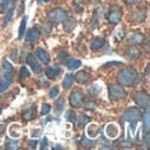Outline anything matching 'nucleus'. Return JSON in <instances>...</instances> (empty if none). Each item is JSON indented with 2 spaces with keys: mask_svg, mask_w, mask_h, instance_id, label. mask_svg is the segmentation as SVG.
Returning a JSON list of instances; mask_svg holds the SVG:
<instances>
[{
  "mask_svg": "<svg viewBox=\"0 0 150 150\" xmlns=\"http://www.w3.org/2000/svg\"><path fill=\"white\" fill-rule=\"evenodd\" d=\"M50 104H47V103H45V104H42V107H40V112H42V115H47L49 112H50Z\"/></svg>",
  "mask_w": 150,
  "mask_h": 150,
  "instance_id": "31",
  "label": "nucleus"
},
{
  "mask_svg": "<svg viewBox=\"0 0 150 150\" xmlns=\"http://www.w3.org/2000/svg\"><path fill=\"white\" fill-rule=\"evenodd\" d=\"M25 31H27V17H24L21 20V24H20V28H18V39H20V40L24 39Z\"/></svg>",
  "mask_w": 150,
  "mask_h": 150,
  "instance_id": "21",
  "label": "nucleus"
},
{
  "mask_svg": "<svg viewBox=\"0 0 150 150\" xmlns=\"http://www.w3.org/2000/svg\"><path fill=\"white\" fill-rule=\"evenodd\" d=\"M103 46H104V39H103V38H95L91 43V49L93 50V52L100 50Z\"/></svg>",
  "mask_w": 150,
  "mask_h": 150,
  "instance_id": "19",
  "label": "nucleus"
},
{
  "mask_svg": "<svg viewBox=\"0 0 150 150\" xmlns=\"http://www.w3.org/2000/svg\"><path fill=\"white\" fill-rule=\"evenodd\" d=\"M25 60H27V64L29 65V68L32 70L33 74H40V72H42V67H40V64L38 63L36 59L33 57L32 54H28Z\"/></svg>",
  "mask_w": 150,
  "mask_h": 150,
  "instance_id": "9",
  "label": "nucleus"
},
{
  "mask_svg": "<svg viewBox=\"0 0 150 150\" xmlns=\"http://www.w3.org/2000/svg\"><path fill=\"white\" fill-rule=\"evenodd\" d=\"M45 74H46V76H47L49 79H56L60 75V67L59 65H50V67L46 68Z\"/></svg>",
  "mask_w": 150,
  "mask_h": 150,
  "instance_id": "13",
  "label": "nucleus"
},
{
  "mask_svg": "<svg viewBox=\"0 0 150 150\" xmlns=\"http://www.w3.org/2000/svg\"><path fill=\"white\" fill-rule=\"evenodd\" d=\"M31 75V72H29V70H28L27 67H22L21 70H20V76L21 78H28Z\"/></svg>",
  "mask_w": 150,
  "mask_h": 150,
  "instance_id": "33",
  "label": "nucleus"
},
{
  "mask_svg": "<svg viewBox=\"0 0 150 150\" xmlns=\"http://www.w3.org/2000/svg\"><path fill=\"white\" fill-rule=\"evenodd\" d=\"M16 1L17 0H11L10 4H8V7H7V14H6L4 17V21H3V27H6L8 22L13 20V16H14V8H16Z\"/></svg>",
  "mask_w": 150,
  "mask_h": 150,
  "instance_id": "12",
  "label": "nucleus"
},
{
  "mask_svg": "<svg viewBox=\"0 0 150 150\" xmlns=\"http://www.w3.org/2000/svg\"><path fill=\"white\" fill-rule=\"evenodd\" d=\"M17 146H18V142H17L14 138H13V139H8L7 143H6V147H7V149H17Z\"/></svg>",
  "mask_w": 150,
  "mask_h": 150,
  "instance_id": "28",
  "label": "nucleus"
},
{
  "mask_svg": "<svg viewBox=\"0 0 150 150\" xmlns=\"http://www.w3.org/2000/svg\"><path fill=\"white\" fill-rule=\"evenodd\" d=\"M117 81L122 86H135L139 82V74L136 72L135 68H125L118 72Z\"/></svg>",
  "mask_w": 150,
  "mask_h": 150,
  "instance_id": "2",
  "label": "nucleus"
},
{
  "mask_svg": "<svg viewBox=\"0 0 150 150\" xmlns=\"http://www.w3.org/2000/svg\"><path fill=\"white\" fill-rule=\"evenodd\" d=\"M136 1H138V0H124V3L127 6H134Z\"/></svg>",
  "mask_w": 150,
  "mask_h": 150,
  "instance_id": "39",
  "label": "nucleus"
},
{
  "mask_svg": "<svg viewBox=\"0 0 150 150\" xmlns=\"http://www.w3.org/2000/svg\"><path fill=\"white\" fill-rule=\"evenodd\" d=\"M120 36H121V38L124 36V31H122V29H118V31H117V38H120Z\"/></svg>",
  "mask_w": 150,
  "mask_h": 150,
  "instance_id": "42",
  "label": "nucleus"
},
{
  "mask_svg": "<svg viewBox=\"0 0 150 150\" xmlns=\"http://www.w3.org/2000/svg\"><path fill=\"white\" fill-rule=\"evenodd\" d=\"M74 121H75V124H76V127H78V128H83L86 124H88V121H89V117H85V115H78Z\"/></svg>",
  "mask_w": 150,
  "mask_h": 150,
  "instance_id": "22",
  "label": "nucleus"
},
{
  "mask_svg": "<svg viewBox=\"0 0 150 150\" xmlns=\"http://www.w3.org/2000/svg\"><path fill=\"white\" fill-rule=\"evenodd\" d=\"M97 135H99L97 125H91V127L88 128V136H89V138H96Z\"/></svg>",
  "mask_w": 150,
  "mask_h": 150,
  "instance_id": "26",
  "label": "nucleus"
},
{
  "mask_svg": "<svg viewBox=\"0 0 150 150\" xmlns=\"http://www.w3.org/2000/svg\"><path fill=\"white\" fill-rule=\"evenodd\" d=\"M57 96H59V88L54 86V88H52L50 92H49V97H50V99H56Z\"/></svg>",
  "mask_w": 150,
  "mask_h": 150,
  "instance_id": "32",
  "label": "nucleus"
},
{
  "mask_svg": "<svg viewBox=\"0 0 150 150\" xmlns=\"http://www.w3.org/2000/svg\"><path fill=\"white\" fill-rule=\"evenodd\" d=\"M28 146H29V147H32V149H35V147H38V140H36V139L29 140V142H28Z\"/></svg>",
  "mask_w": 150,
  "mask_h": 150,
  "instance_id": "37",
  "label": "nucleus"
},
{
  "mask_svg": "<svg viewBox=\"0 0 150 150\" xmlns=\"http://www.w3.org/2000/svg\"><path fill=\"white\" fill-rule=\"evenodd\" d=\"M67 56H68L67 53H60V54H59V57H60V59H65Z\"/></svg>",
  "mask_w": 150,
  "mask_h": 150,
  "instance_id": "44",
  "label": "nucleus"
},
{
  "mask_svg": "<svg viewBox=\"0 0 150 150\" xmlns=\"http://www.w3.org/2000/svg\"><path fill=\"white\" fill-rule=\"evenodd\" d=\"M40 134H42V131H40V129H38V131H35V132L32 134V136H38V135H40Z\"/></svg>",
  "mask_w": 150,
  "mask_h": 150,
  "instance_id": "43",
  "label": "nucleus"
},
{
  "mask_svg": "<svg viewBox=\"0 0 150 150\" xmlns=\"http://www.w3.org/2000/svg\"><path fill=\"white\" fill-rule=\"evenodd\" d=\"M63 22H64V29H65V31H72V29L76 27V22H75V20L72 18V17L67 16V17H65V20Z\"/></svg>",
  "mask_w": 150,
  "mask_h": 150,
  "instance_id": "20",
  "label": "nucleus"
},
{
  "mask_svg": "<svg viewBox=\"0 0 150 150\" xmlns=\"http://www.w3.org/2000/svg\"><path fill=\"white\" fill-rule=\"evenodd\" d=\"M1 110H3V104H0V112H1Z\"/></svg>",
  "mask_w": 150,
  "mask_h": 150,
  "instance_id": "47",
  "label": "nucleus"
},
{
  "mask_svg": "<svg viewBox=\"0 0 150 150\" xmlns=\"http://www.w3.org/2000/svg\"><path fill=\"white\" fill-rule=\"evenodd\" d=\"M134 100L135 103L139 106V107H149V95L146 92L140 91V92H136L134 96Z\"/></svg>",
  "mask_w": 150,
  "mask_h": 150,
  "instance_id": "7",
  "label": "nucleus"
},
{
  "mask_svg": "<svg viewBox=\"0 0 150 150\" xmlns=\"http://www.w3.org/2000/svg\"><path fill=\"white\" fill-rule=\"evenodd\" d=\"M4 134V125H0V135Z\"/></svg>",
  "mask_w": 150,
  "mask_h": 150,
  "instance_id": "45",
  "label": "nucleus"
},
{
  "mask_svg": "<svg viewBox=\"0 0 150 150\" xmlns=\"http://www.w3.org/2000/svg\"><path fill=\"white\" fill-rule=\"evenodd\" d=\"M143 20H145V11L142 8H138V10H135L131 14V22H134V24H139Z\"/></svg>",
  "mask_w": 150,
  "mask_h": 150,
  "instance_id": "15",
  "label": "nucleus"
},
{
  "mask_svg": "<svg viewBox=\"0 0 150 150\" xmlns=\"http://www.w3.org/2000/svg\"><path fill=\"white\" fill-rule=\"evenodd\" d=\"M88 79H89V74H88V71H85V70L76 72V75L74 76V81H76V82H78V83H81V85H85V83H88Z\"/></svg>",
  "mask_w": 150,
  "mask_h": 150,
  "instance_id": "17",
  "label": "nucleus"
},
{
  "mask_svg": "<svg viewBox=\"0 0 150 150\" xmlns=\"http://www.w3.org/2000/svg\"><path fill=\"white\" fill-rule=\"evenodd\" d=\"M121 63H107V64H104V68L106 67H112V65H120Z\"/></svg>",
  "mask_w": 150,
  "mask_h": 150,
  "instance_id": "41",
  "label": "nucleus"
},
{
  "mask_svg": "<svg viewBox=\"0 0 150 150\" xmlns=\"http://www.w3.org/2000/svg\"><path fill=\"white\" fill-rule=\"evenodd\" d=\"M65 115H67V121H70V122H72V121H74L75 120V115H74V112L72 111H67L65 112Z\"/></svg>",
  "mask_w": 150,
  "mask_h": 150,
  "instance_id": "36",
  "label": "nucleus"
},
{
  "mask_svg": "<svg viewBox=\"0 0 150 150\" xmlns=\"http://www.w3.org/2000/svg\"><path fill=\"white\" fill-rule=\"evenodd\" d=\"M72 83H74V76L71 74H67L64 76V79H63V88L64 89H70L72 86Z\"/></svg>",
  "mask_w": 150,
  "mask_h": 150,
  "instance_id": "23",
  "label": "nucleus"
},
{
  "mask_svg": "<svg viewBox=\"0 0 150 150\" xmlns=\"http://www.w3.org/2000/svg\"><path fill=\"white\" fill-rule=\"evenodd\" d=\"M82 146H85V147H92V146H95V142L91 139H88V138H83V139H82Z\"/></svg>",
  "mask_w": 150,
  "mask_h": 150,
  "instance_id": "34",
  "label": "nucleus"
},
{
  "mask_svg": "<svg viewBox=\"0 0 150 150\" xmlns=\"http://www.w3.org/2000/svg\"><path fill=\"white\" fill-rule=\"evenodd\" d=\"M120 134V128H118L115 124H108L106 127V135H107L110 139H115Z\"/></svg>",
  "mask_w": 150,
  "mask_h": 150,
  "instance_id": "14",
  "label": "nucleus"
},
{
  "mask_svg": "<svg viewBox=\"0 0 150 150\" xmlns=\"http://www.w3.org/2000/svg\"><path fill=\"white\" fill-rule=\"evenodd\" d=\"M121 17H122V10L120 6H111L110 10L107 13V21L112 25H115L121 21Z\"/></svg>",
  "mask_w": 150,
  "mask_h": 150,
  "instance_id": "4",
  "label": "nucleus"
},
{
  "mask_svg": "<svg viewBox=\"0 0 150 150\" xmlns=\"http://www.w3.org/2000/svg\"><path fill=\"white\" fill-rule=\"evenodd\" d=\"M22 115H24V120H31V118H33L32 115H33V106L31 108H28L27 111H24V114H22Z\"/></svg>",
  "mask_w": 150,
  "mask_h": 150,
  "instance_id": "30",
  "label": "nucleus"
},
{
  "mask_svg": "<svg viewBox=\"0 0 150 150\" xmlns=\"http://www.w3.org/2000/svg\"><path fill=\"white\" fill-rule=\"evenodd\" d=\"M125 96H127V92H125V89L122 88V85L112 83V85L108 86V97H110V100L117 102V100L124 99Z\"/></svg>",
  "mask_w": 150,
  "mask_h": 150,
  "instance_id": "3",
  "label": "nucleus"
},
{
  "mask_svg": "<svg viewBox=\"0 0 150 150\" xmlns=\"http://www.w3.org/2000/svg\"><path fill=\"white\" fill-rule=\"evenodd\" d=\"M63 104H64V100H63V99H59V102L56 103V114H57V115L61 114V111H63Z\"/></svg>",
  "mask_w": 150,
  "mask_h": 150,
  "instance_id": "29",
  "label": "nucleus"
},
{
  "mask_svg": "<svg viewBox=\"0 0 150 150\" xmlns=\"http://www.w3.org/2000/svg\"><path fill=\"white\" fill-rule=\"evenodd\" d=\"M38 3H39V4H40V3H46V1H50V0H36Z\"/></svg>",
  "mask_w": 150,
  "mask_h": 150,
  "instance_id": "46",
  "label": "nucleus"
},
{
  "mask_svg": "<svg viewBox=\"0 0 150 150\" xmlns=\"http://www.w3.org/2000/svg\"><path fill=\"white\" fill-rule=\"evenodd\" d=\"M140 117V111L138 107H129L122 112V120L127 122L131 121H138V118Z\"/></svg>",
  "mask_w": 150,
  "mask_h": 150,
  "instance_id": "6",
  "label": "nucleus"
},
{
  "mask_svg": "<svg viewBox=\"0 0 150 150\" xmlns=\"http://www.w3.org/2000/svg\"><path fill=\"white\" fill-rule=\"evenodd\" d=\"M88 92H89V95H92V96H95V95H99V92H100V86L99 85H92L89 89H88Z\"/></svg>",
  "mask_w": 150,
  "mask_h": 150,
  "instance_id": "27",
  "label": "nucleus"
},
{
  "mask_svg": "<svg viewBox=\"0 0 150 150\" xmlns=\"http://www.w3.org/2000/svg\"><path fill=\"white\" fill-rule=\"evenodd\" d=\"M125 56L128 57V59H138L139 57V50L135 47H129L127 52H125Z\"/></svg>",
  "mask_w": 150,
  "mask_h": 150,
  "instance_id": "25",
  "label": "nucleus"
},
{
  "mask_svg": "<svg viewBox=\"0 0 150 150\" xmlns=\"http://www.w3.org/2000/svg\"><path fill=\"white\" fill-rule=\"evenodd\" d=\"M24 38H25V40H27L28 43H35L40 38V31L38 29V28H32V29H29L25 35H24Z\"/></svg>",
  "mask_w": 150,
  "mask_h": 150,
  "instance_id": "11",
  "label": "nucleus"
},
{
  "mask_svg": "<svg viewBox=\"0 0 150 150\" xmlns=\"http://www.w3.org/2000/svg\"><path fill=\"white\" fill-rule=\"evenodd\" d=\"M83 104V97L79 91H74L70 95V106L74 108H78Z\"/></svg>",
  "mask_w": 150,
  "mask_h": 150,
  "instance_id": "8",
  "label": "nucleus"
},
{
  "mask_svg": "<svg viewBox=\"0 0 150 150\" xmlns=\"http://www.w3.org/2000/svg\"><path fill=\"white\" fill-rule=\"evenodd\" d=\"M36 57L39 59L40 63H43V64H49V61H50V56H49L47 52H46L43 47L36 49Z\"/></svg>",
  "mask_w": 150,
  "mask_h": 150,
  "instance_id": "16",
  "label": "nucleus"
},
{
  "mask_svg": "<svg viewBox=\"0 0 150 150\" xmlns=\"http://www.w3.org/2000/svg\"><path fill=\"white\" fill-rule=\"evenodd\" d=\"M143 40H145V35L140 32H134L127 36V42H128L129 45H132V46L140 45V43H143Z\"/></svg>",
  "mask_w": 150,
  "mask_h": 150,
  "instance_id": "10",
  "label": "nucleus"
},
{
  "mask_svg": "<svg viewBox=\"0 0 150 150\" xmlns=\"http://www.w3.org/2000/svg\"><path fill=\"white\" fill-rule=\"evenodd\" d=\"M40 146H42V147H46V146H47V139H46V138H43V139L40 140Z\"/></svg>",
  "mask_w": 150,
  "mask_h": 150,
  "instance_id": "40",
  "label": "nucleus"
},
{
  "mask_svg": "<svg viewBox=\"0 0 150 150\" xmlns=\"http://www.w3.org/2000/svg\"><path fill=\"white\" fill-rule=\"evenodd\" d=\"M131 132L132 134H135V129H136V121H131Z\"/></svg>",
  "mask_w": 150,
  "mask_h": 150,
  "instance_id": "38",
  "label": "nucleus"
},
{
  "mask_svg": "<svg viewBox=\"0 0 150 150\" xmlns=\"http://www.w3.org/2000/svg\"><path fill=\"white\" fill-rule=\"evenodd\" d=\"M65 63V67L68 68V70H78L81 65H82V61L78 59H68L67 61L64 60Z\"/></svg>",
  "mask_w": 150,
  "mask_h": 150,
  "instance_id": "18",
  "label": "nucleus"
},
{
  "mask_svg": "<svg viewBox=\"0 0 150 150\" xmlns=\"http://www.w3.org/2000/svg\"><path fill=\"white\" fill-rule=\"evenodd\" d=\"M13 64L8 60H3L1 63V72H0V93H4L13 83Z\"/></svg>",
  "mask_w": 150,
  "mask_h": 150,
  "instance_id": "1",
  "label": "nucleus"
},
{
  "mask_svg": "<svg viewBox=\"0 0 150 150\" xmlns=\"http://www.w3.org/2000/svg\"><path fill=\"white\" fill-rule=\"evenodd\" d=\"M143 128L146 132H149L150 128V117H149V107H145V114H143Z\"/></svg>",
  "mask_w": 150,
  "mask_h": 150,
  "instance_id": "24",
  "label": "nucleus"
},
{
  "mask_svg": "<svg viewBox=\"0 0 150 150\" xmlns=\"http://www.w3.org/2000/svg\"><path fill=\"white\" fill-rule=\"evenodd\" d=\"M11 0H1V3H0V11H6L7 10V7L10 4Z\"/></svg>",
  "mask_w": 150,
  "mask_h": 150,
  "instance_id": "35",
  "label": "nucleus"
},
{
  "mask_svg": "<svg viewBox=\"0 0 150 150\" xmlns=\"http://www.w3.org/2000/svg\"><path fill=\"white\" fill-rule=\"evenodd\" d=\"M65 17H67V13H65V10H63V8H53V10L49 11V14H47L49 21L53 22V24L63 22L65 20Z\"/></svg>",
  "mask_w": 150,
  "mask_h": 150,
  "instance_id": "5",
  "label": "nucleus"
}]
</instances>
